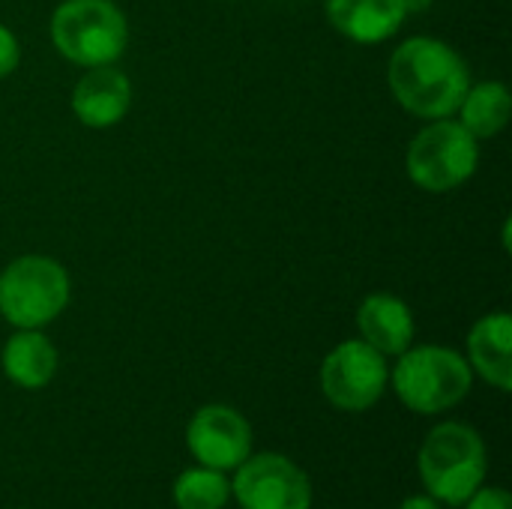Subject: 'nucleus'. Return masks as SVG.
I'll list each match as a JSON object with an SVG mask.
<instances>
[{"label":"nucleus","instance_id":"f257e3e1","mask_svg":"<svg viewBox=\"0 0 512 509\" xmlns=\"http://www.w3.org/2000/svg\"><path fill=\"white\" fill-rule=\"evenodd\" d=\"M393 99L420 120H441L459 111L471 87L462 54L438 36H411L396 45L387 63Z\"/></svg>","mask_w":512,"mask_h":509},{"label":"nucleus","instance_id":"f03ea898","mask_svg":"<svg viewBox=\"0 0 512 509\" xmlns=\"http://www.w3.org/2000/svg\"><path fill=\"white\" fill-rule=\"evenodd\" d=\"M417 471L441 507H462L489 474V453L480 432L468 423L450 420L435 426L417 456Z\"/></svg>","mask_w":512,"mask_h":509},{"label":"nucleus","instance_id":"7ed1b4c3","mask_svg":"<svg viewBox=\"0 0 512 509\" xmlns=\"http://www.w3.org/2000/svg\"><path fill=\"white\" fill-rule=\"evenodd\" d=\"M399 402L423 417L462 405L474 387V372L456 348L411 345L399 354L390 372Z\"/></svg>","mask_w":512,"mask_h":509},{"label":"nucleus","instance_id":"20e7f679","mask_svg":"<svg viewBox=\"0 0 512 509\" xmlns=\"http://www.w3.org/2000/svg\"><path fill=\"white\" fill-rule=\"evenodd\" d=\"M51 45L75 66H111L129 45V21L114 0H63L51 12Z\"/></svg>","mask_w":512,"mask_h":509},{"label":"nucleus","instance_id":"39448f33","mask_svg":"<svg viewBox=\"0 0 512 509\" xmlns=\"http://www.w3.org/2000/svg\"><path fill=\"white\" fill-rule=\"evenodd\" d=\"M72 297L66 267L48 255H21L0 270V315L15 330H42Z\"/></svg>","mask_w":512,"mask_h":509},{"label":"nucleus","instance_id":"423d86ee","mask_svg":"<svg viewBox=\"0 0 512 509\" xmlns=\"http://www.w3.org/2000/svg\"><path fill=\"white\" fill-rule=\"evenodd\" d=\"M480 165V141L453 117L429 120L408 144L405 174L423 192H453L465 186Z\"/></svg>","mask_w":512,"mask_h":509},{"label":"nucleus","instance_id":"0eeeda50","mask_svg":"<svg viewBox=\"0 0 512 509\" xmlns=\"http://www.w3.org/2000/svg\"><path fill=\"white\" fill-rule=\"evenodd\" d=\"M318 381L324 399L333 408L360 414L375 408L387 393L390 366L387 357L363 339H345L324 357Z\"/></svg>","mask_w":512,"mask_h":509},{"label":"nucleus","instance_id":"6e6552de","mask_svg":"<svg viewBox=\"0 0 512 509\" xmlns=\"http://www.w3.org/2000/svg\"><path fill=\"white\" fill-rule=\"evenodd\" d=\"M231 498L240 509H312V483L288 456L258 453L234 468Z\"/></svg>","mask_w":512,"mask_h":509},{"label":"nucleus","instance_id":"1a4fd4ad","mask_svg":"<svg viewBox=\"0 0 512 509\" xmlns=\"http://www.w3.org/2000/svg\"><path fill=\"white\" fill-rule=\"evenodd\" d=\"M186 447L198 465L234 471L252 456V426L228 405H204L186 426Z\"/></svg>","mask_w":512,"mask_h":509},{"label":"nucleus","instance_id":"9d476101","mask_svg":"<svg viewBox=\"0 0 512 509\" xmlns=\"http://www.w3.org/2000/svg\"><path fill=\"white\" fill-rule=\"evenodd\" d=\"M69 108L75 120L87 129H111L132 108V84L114 63L87 69L69 96Z\"/></svg>","mask_w":512,"mask_h":509},{"label":"nucleus","instance_id":"9b49d317","mask_svg":"<svg viewBox=\"0 0 512 509\" xmlns=\"http://www.w3.org/2000/svg\"><path fill=\"white\" fill-rule=\"evenodd\" d=\"M324 12L339 36L357 45H381L399 33L411 6L408 0H327Z\"/></svg>","mask_w":512,"mask_h":509},{"label":"nucleus","instance_id":"f8f14e48","mask_svg":"<svg viewBox=\"0 0 512 509\" xmlns=\"http://www.w3.org/2000/svg\"><path fill=\"white\" fill-rule=\"evenodd\" d=\"M357 330H360V339L372 345L375 351H381L384 357H399L402 351L414 345V336H417L411 306L402 297L387 294V291L363 297L357 309Z\"/></svg>","mask_w":512,"mask_h":509},{"label":"nucleus","instance_id":"ddd939ff","mask_svg":"<svg viewBox=\"0 0 512 509\" xmlns=\"http://www.w3.org/2000/svg\"><path fill=\"white\" fill-rule=\"evenodd\" d=\"M468 366L489 387L512 390V318L507 312L483 315L468 333Z\"/></svg>","mask_w":512,"mask_h":509},{"label":"nucleus","instance_id":"4468645a","mask_svg":"<svg viewBox=\"0 0 512 509\" xmlns=\"http://www.w3.org/2000/svg\"><path fill=\"white\" fill-rule=\"evenodd\" d=\"M57 348L42 330H18L0 351L3 375L21 390H42L57 375Z\"/></svg>","mask_w":512,"mask_h":509},{"label":"nucleus","instance_id":"2eb2a0df","mask_svg":"<svg viewBox=\"0 0 512 509\" xmlns=\"http://www.w3.org/2000/svg\"><path fill=\"white\" fill-rule=\"evenodd\" d=\"M512 111V96L501 81H480L471 84L465 99L459 102V123L477 138H495L507 129Z\"/></svg>","mask_w":512,"mask_h":509},{"label":"nucleus","instance_id":"dca6fc26","mask_svg":"<svg viewBox=\"0 0 512 509\" xmlns=\"http://www.w3.org/2000/svg\"><path fill=\"white\" fill-rule=\"evenodd\" d=\"M171 498L177 509H225L231 501V480L225 471L195 465L174 480Z\"/></svg>","mask_w":512,"mask_h":509},{"label":"nucleus","instance_id":"f3484780","mask_svg":"<svg viewBox=\"0 0 512 509\" xmlns=\"http://www.w3.org/2000/svg\"><path fill=\"white\" fill-rule=\"evenodd\" d=\"M465 509H512V498L510 492L504 486H480L465 504Z\"/></svg>","mask_w":512,"mask_h":509},{"label":"nucleus","instance_id":"a211bd4d","mask_svg":"<svg viewBox=\"0 0 512 509\" xmlns=\"http://www.w3.org/2000/svg\"><path fill=\"white\" fill-rule=\"evenodd\" d=\"M21 63V45L15 39V33L0 21V81L9 78Z\"/></svg>","mask_w":512,"mask_h":509},{"label":"nucleus","instance_id":"6ab92c4d","mask_svg":"<svg viewBox=\"0 0 512 509\" xmlns=\"http://www.w3.org/2000/svg\"><path fill=\"white\" fill-rule=\"evenodd\" d=\"M399 509H441V504L432 495H411V498L402 501Z\"/></svg>","mask_w":512,"mask_h":509},{"label":"nucleus","instance_id":"aec40b11","mask_svg":"<svg viewBox=\"0 0 512 509\" xmlns=\"http://www.w3.org/2000/svg\"><path fill=\"white\" fill-rule=\"evenodd\" d=\"M426 3H429V0H408V6H411V9H417V6H426Z\"/></svg>","mask_w":512,"mask_h":509}]
</instances>
